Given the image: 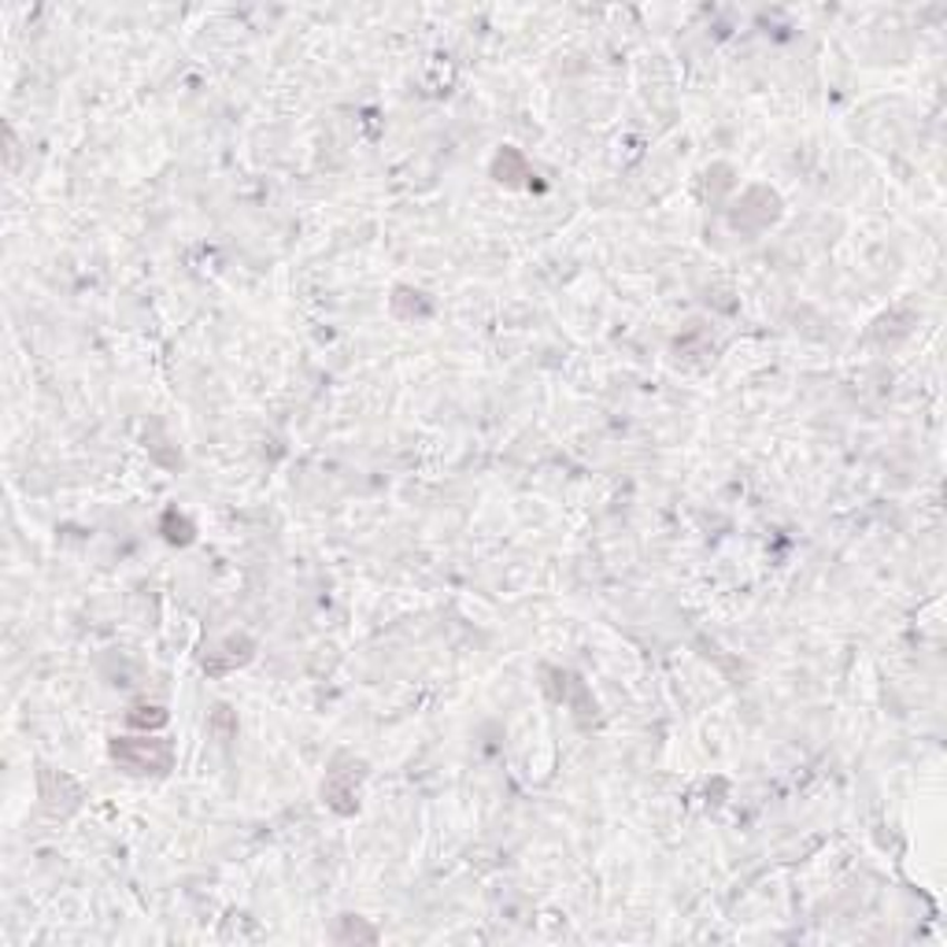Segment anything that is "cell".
<instances>
[{
  "mask_svg": "<svg viewBox=\"0 0 947 947\" xmlns=\"http://www.w3.org/2000/svg\"><path fill=\"white\" fill-rule=\"evenodd\" d=\"M111 752L134 773H164L170 767V748L164 741H123Z\"/></svg>",
  "mask_w": 947,
  "mask_h": 947,
  "instance_id": "cell-1",
  "label": "cell"
}]
</instances>
